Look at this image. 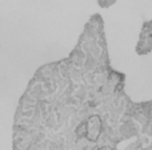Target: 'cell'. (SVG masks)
Masks as SVG:
<instances>
[{
    "label": "cell",
    "instance_id": "cell-2",
    "mask_svg": "<svg viewBox=\"0 0 152 150\" xmlns=\"http://www.w3.org/2000/svg\"><path fill=\"white\" fill-rule=\"evenodd\" d=\"M100 133H102V120L97 114H94L86 122V138L91 142H96Z\"/></svg>",
    "mask_w": 152,
    "mask_h": 150
},
{
    "label": "cell",
    "instance_id": "cell-1",
    "mask_svg": "<svg viewBox=\"0 0 152 150\" xmlns=\"http://www.w3.org/2000/svg\"><path fill=\"white\" fill-rule=\"evenodd\" d=\"M97 8V1L0 0V150H15V117L36 72L71 56Z\"/></svg>",
    "mask_w": 152,
    "mask_h": 150
},
{
    "label": "cell",
    "instance_id": "cell-3",
    "mask_svg": "<svg viewBox=\"0 0 152 150\" xmlns=\"http://www.w3.org/2000/svg\"><path fill=\"white\" fill-rule=\"evenodd\" d=\"M96 150H113L112 148H110V146H102V148L96 149Z\"/></svg>",
    "mask_w": 152,
    "mask_h": 150
}]
</instances>
